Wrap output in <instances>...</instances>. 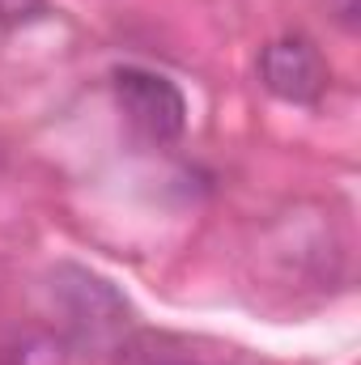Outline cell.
<instances>
[{"mask_svg":"<svg viewBox=\"0 0 361 365\" xmlns=\"http://www.w3.org/2000/svg\"><path fill=\"white\" fill-rule=\"evenodd\" d=\"M260 86L280 102L315 106L332 86V68L310 38L285 34V38H272L260 51Z\"/></svg>","mask_w":361,"mask_h":365,"instance_id":"3957f363","label":"cell"},{"mask_svg":"<svg viewBox=\"0 0 361 365\" xmlns=\"http://www.w3.org/2000/svg\"><path fill=\"white\" fill-rule=\"evenodd\" d=\"M340 4V13H345V21H353L357 17V0H336Z\"/></svg>","mask_w":361,"mask_h":365,"instance_id":"5b68a950","label":"cell"},{"mask_svg":"<svg viewBox=\"0 0 361 365\" xmlns=\"http://www.w3.org/2000/svg\"><path fill=\"white\" fill-rule=\"evenodd\" d=\"M47 17V0H0V26H30Z\"/></svg>","mask_w":361,"mask_h":365,"instance_id":"277c9868","label":"cell"},{"mask_svg":"<svg viewBox=\"0 0 361 365\" xmlns=\"http://www.w3.org/2000/svg\"><path fill=\"white\" fill-rule=\"evenodd\" d=\"M171 365H187V361H171Z\"/></svg>","mask_w":361,"mask_h":365,"instance_id":"8992f818","label":"cell"},{"mask_svg":"<svg viewBox=\"0 0 361 365\" xmlns=\"http://www.w3.org/2000/svg\"><path fill=\"white\" fill-rule=\"evenodd\" d=\"M111 86H115L119 110L128 115V123L145 140L166 145V140L183 136V128H187V98H183V90L171 77L128 64V68H115Z\"/></svg>","mask_w":361,"mask_h":365,"instance_id":"7a4b0ae2","label":"cell"},{"mask_svg":"<svg viewBox=\"0 0 361 365\" xmlns=\"http://www.w3.org/2000/svg\"><path fill=\"white\" fill-rule=\"evenodd\" d=\"M51 306L64 323V331L77 340V344H90V349H106L115 344L123 331H128V302L123 293L102 280V276L86 272L77 264H60L51 272Z\"/></svg>","mask_w":361,"mask_h":365,"instance_id":"6da1fadb","label":"cell"}]
</instances>
